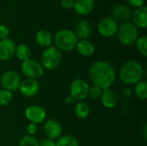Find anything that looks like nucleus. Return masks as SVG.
<instances>
[{"label": "nucleus", "mask_w": 147, "mask_h": 146, "mask_svg": "<svg viewBox=\"0 0 147 146\" xmlns=\"http://www.w3.org/2000/svg\"><path fill=\"white\" fill-rule=\"evenodd\" d=\"M88 75L93 85L100 89H109L116 80L115 67L108 61L96 60L93 62L88 71Z\"/></svg>", "instance_id": "f257e3e1"}, {"label": "nucleus", "mask_w": 147, "mask_h": 146, "mask_svg": "<svg viewBox=\"0 0 147 146\" xmlns=\"http://www.w3.org/2000/svg\"><path fill=\"white\" fill-rule=\"evenodd\" d=\"M121 81L127 85H135L142 80L144 77V68L136 60L125 62L119 71Z\"/></svg>", "instance_id": "f03ea898"}, {"label": "nucleus", "mask_w": 147, "mask_h": 146, "mask_svg": "<svg viewBox=\"0 0 147 146\" xmlns=\"http://www.w3.org/2000/svg\"><path fill=\"white\" fill-rule=\"evenodd\" d=\"M78 42V38L75 33L66 28L59 30L53 37L54 46L60 52H71L74 50Z\"/></svg>", "instance_id": "7ed1b4c3"}, {"label": "nucleus", "mask_w": 147, "mask_h": 146, "mask_svg": "<svg viewBox=\"0 0 147 146\" xmlns=\"http://www.w3.org/2000/svg\"><path fill=\"white\" fill-rule=\"evenodd\" d=\"M118 40L124 46H131L134 45L139 35V29L133 22H124L121 26L116 33Z\"/></svg>", "instance_id": "20e7f679"}, {"label": "nucleus", "mask_w": 147, "mask_h": 146, "mask_svg": "<svg viewBox=\"0 0 147 146\" xmlns=\"http://www.w3.org/2000/svg\"><path fill=\"white\" fill-rule=\"evenodd\" d=\"M61 62L62 52L54 46L46 48L41 53L40 64L46 70L53 71L59 66Z\"/></svg>", "instance_id": "39448f33"}, {"label": "nucleus", "mask_w": 147, "mask_h": 146, "mask_svg": "<svg viewBox=\"0 0 147 146\" xmlns=\"http://www.w3.org/2000/svg\"><path fill=\"white\" fill-rule=\"evenodd\" d=\"M22 83V77L20 74L13 70H8L3 72L0 77V85L3 89L14 92L19 89Z\"/></svg>", "instance_id": "423d86ee"}, {"label": "nucleus", "mask_w": 147, "mask_h": 146, "mask_svg": "<svg viewBox=\"0 0 147 146\" xmlns=\"http://www.w3.org/2000/svg\"><path fill=\"white\" fill-rule=\"evenodd\" d=\"M21 71L27 78L35 80H37L44 75V68L40 62L31 58L26 61L22 62Z\"/></svg>", "instance_id": "0eeeda50"}, {"label": "nucleus", "mask_w": 147, "mask_h": 146, "mask_svg": "<svg viewBox=\"0 0 147 146\" xmlns=\"http://www.w3.org/2000/svg\"><path fill=\"white\" fill-rule=\"evenodd\" d=\"M89 88L90 85L85 80L77 78L73 80L70 85V96L76 102H83L88 97Z\"/></svg>", "instance_id": "6e6552de"}, {"label": "nucleus", "mask_w": 147, "mask_h": 146, "mask_svg": "<svg viewBox=\"0 0 147 146\" xmlns=\"http://www.w3.org/2000/svg\"><path fill=\"white\" fill-rule=\"evenodd\" d=\"M119 28L118 22L111 16L102 18L97 24L98 33L105 38H109L116 34Z\"/></svg>", "instance_id": "1a4fd4ad"}, {"label": "nucleus", "mask_w": 147, "mask_h": 146, "mask_svg": "<svg viewBox=\"0 0 147 146\" xmlns=\"http://www.w3.org/2000/svg\"><path fill=\"white\" fill-rule=\"evenodd\" d=\"M25 117L30 123H34V124H40L45 121L47 118V112L46 110L37 105H31L28 106L24 112Z\"/></svg>", "instance_id": "9d476101"}, {"label": "nucleus", "mask_w": 147, "mask_h": 146, "mask_svg": "<svg viewBox=\"0 0 147 146\" xmlns=\"http://www.w3.org/2000/svg\"><path fill=\"white\" fill-rule=\"evenodd\" d=\"M62 132L63 127L61 124L56 120H47L43 125V133L47 139H51L53 140L58 139L61 136Z\"/></svg>", "instance_id": "9b49d317"}, {"label": "nucleus", "mask_w": 147, "mask_h": 146, "mask_svg": "<svg viewBox=\"0 0 147 146\" xmlns=\"http://www.w3.org/2000/svg\"><path fill=\"white\" fill-rule=\"evenodd\" d=\"M19 91L25 97H33L40 91V83L35 79L26 78L22 80L19 87Z\"/></svg>", "instance_id": "f8f14e48"}, {"label": "nucleus", "mask_w": 147, "mask_h": 146, "mask_svg": "<svg viewBox=\"0 0 147 146\" xmlns=\"http://www.w3.org/2000/svg\"><path fill=\"white\" fill-rule=\"evenodd\" d=\"M16 49V42L10 39H5L0 40V60L7 61L15 56Z\"/></svg>", "instance_id": "ddd939ff"}, {"label": "nucleus", "mask_w": 147, "mask_h": 146, "mask_svg": "<svg viewBox=\"0 0 147 146\" xmlns=\"http://www.w3.org/2000/svg\"><path fill=\"white\" fill-rule=\"evenodd\" d=\"M100 100L104 108L110 109L116 107V105L118 104L119 96L115 90L109 88L102 90Z\"/></svg>", "instance_id": "4468645a"}, {"label": "nucleus", "mask_w": 147, "mask_h": 146, "mask_svg": "<svg viewBox=\"0 0 147 146\" xmlns=\"http://www.w3.org/2000/svg\"><path fill=\"white\" fill-rule=\"evenodd\" d=\"M75 34L80 40H88L92 34V26L88 20L82 19L75 26Z\"/></svg>", "instance_id": "2eb2a0df"}, {"label": "nucleus", "mask_w": 147, "mask_h": 146, "mask_svg": "<svg viewBox=\"0 0 147 146\" xmlns=\"http://www.w3.org/2000/svg\"><path fill=\"white\" fill-rule=\"evenodd\" d=\"M73 9L79 15H87L95 9L94 0H75Z\"/></svg>", "instance_id": "dca6fc26"}, {"label": "nucleus", "mask_w": 147, "mask_h": 146, "mask_svg": "<svg viewBox=\"0 0 147 146\" xmlns=\"http://www.w3.org/2000/svg\"><path fill=\"white\" fill-rule=\"evenodd\" d=\"M117 22H125L131 17V9L124 4H117L112 9V16Z\"/></svg>", "instance_id": "f3484780"}, {"label": "nucleus", "mask_w": 147, "mask_h": 146, "mask_svg": "<svg viewBox=\"0 0 147 146\" xmlns=\"http://www.w3.org/2000/svg\"><path fill=\"white\" fill-rule=\"evenodd\" d=\"M134 24L138 28L145 29L147 27V8L144 5L140 8H137L133 15Z\"/></svg>", "instance_id": "a211bd4d"}, {"label": "nucleus", "mask_w": 147, "mask_h": 146, "mask_svg": "<svg viewBox=\"0 0 147 146\" xmlns=\"http://www.w3.org/2000/svg\"><path fill=\"white\" fill-rule=\"evenodd\" d=\"M35 41L36 43L45 48L51 46L53 43V36L47 29H40L35 34Z\"/></svg>", "instance_id": "6ab92c4d"}, {"label": "nucleus", "mask_w": 147, "mask_h": 146, "mask_svg": "<svg viewBox=\"0 0 147 146\" xmlns=\"http://www.w3.org/2000/svg\"><path fill=\"white\" fill-rule=\"evenodd\" d=\"M78 52L84 57H90L94 54L95 52V46L94 44L90 41L89 40H78L76 48Z\"/></svg>", "instance_id": "aec40b11"}, {"label": "nucleus", "mask_w": 147, "mask_h": 146, "mask_svg": "<svg viewBox=\"0 0 147 146\" xmlns=\"http://www.w3.org/2000/svg\"><path fill=\"white\" fill-rule=\"evenodd\" d=\"M74 113L77 118L80 120H84L89 117L90 114V108L84 102H77L74 107Z\"/></svg>", "instance_id": "412c9836"}, {"label": "nucleus", "mask_w": 147, "mask_h": 146, "mask_svg": "<svg viewBox=\"0 0 147 146\" xmlns=\"http://www.w3.org/2000/svg\"><path fill=\"white\" fill-rule=\"evenodd\" d=\"M15 55H16V57L19 60L23 62V61H26L30 59L31 50H30L29 46H27L26 44H20L16 46Z\"/></svg>", "instance_id": "4be33fe9"}, {"label": "nucleus", "mask_w": 147, "mask_h": 146, "mask_svg": "<svg viewBox=\"0 0 147 146\" xmlns=\"http://www.w3.org/2000/svg\"><path fill=\"white\" fill-rule=\"evenodd\" d=\"M56 146H79V142L74 136L64 135L57 139Z\"/></svg>", "instance_id": "5701e85b"}, {"label": "nucleus", "mask_w": 147, "mask_h": 146, "mask_svg": "<svg viewBox=\"0 0 147 146\" xmlns=\"http://www.w3.org/2000/svg\"><path fill=\"white\" fill-rule=\"evenodd\" d=\"M136 96L142 101L146 100L147 98V83L145 80L140 81L138 83L135 84V89H134Z\"/></svg>", "instance_id": "b1692460"}, {"label": "nucleus", "mask_w": 147, "mask_h": 146, "mask_svg": "<svg viewBox=\"0 0 147 146\" xmlns=\"http://www.w3.org/2000/svg\"><path fill=\"white\" fill-rule=\"evenodd\" d=\"M13 99V93L6 90V89H0V106L6 107L9 106Z\"/></svg>", "instance_id": "393cba45"}, {"label": "nucleus", "mask_w": 147, "mask_h": 146, "mask_svg": "<svg viewBox=\"0 0 147 146\" xmlns=\"http://www.w3.org/2000/svg\"><path fill=\"white\" fill-rule=\"evenodd\" d=\"M136 47L139 51V52L143 55L144 57L147 56V37L146 35L140 36L138 38V40L135 42Z\"/></svg>", "instance_id": "a878e982"}, {"label": "nucleus", "mask_w": 147, "mask_h": 146, "mask_svg": "<svg viewBox=\"0 0 147 146\" xmlns=\"http://www.w3.org/2000/svg\"><path fill=\"white\" fill-rule=\"evenodd\" d=\"M18 146H39V141L34 136L25 135L21 139Z\"/></svg>", "instance_id": "bb28decb"}, {"label": "nucleus", "mask_w": 147, "mask_h": 146, "mask_svg": "<svg viewBox=\"0 0 147 146\" xmlns=\"http://www.w3.org/2000/svg\"><path fill=\"white\" fill-rule=\"evenodd\" d=\"M102 92V89H100L99 87H97L96 85H92V86H90V88H89L88 96L90 97L91 99H94V100L100 99Z\"/></svg>", "instance_id": "cd10ccee"}, {"label": "nucleus", "mask_w": 147, "mask_h": 146, "mask_svg": "<svg viewBox=\"0 0 147 146\" xmlns=\"http://www.w3.org/2000/svg\"><path fill=\"white\" fill-rule=\"evenodd\" d=\"M9 36V29L4 24H0V40L8 39Z\"/></svg>", "instance_id": "c85d7f7f"}, {"label": "nucleus", "mask_w": 147, "mask_h": 146, "mask_svg": "<svg viewBox=\"0 0 147 146\" xmlns=\"http://www.w3.org/2000/svg\"><path fill=\"white\" fill-rule=\"evenodd\" d=\"M26 131H27V135H30V136H34L37 132H38V126L36 124L34 123H29L28 126H27V128H26Z\"/></svg>", "instance_id": "c756f323"}, {"label": "nucleus", "mask_w": 147, "mask_h": 146, "mask_svg": "<svg viewBox=\"0 0 147 146\" xmlns=\"http://www.w3.org/2000/svg\"><path fill=\"white\" fill-rule=\"evenodd\" d=\"M39 146H56V142L51 139L45 138L39 142Z\"/></svg>", "instance_id": "7c9ffc66"}, {"label": "nucleus", "mask_w": 147, "mask_h": 146, "mask_svg": "<svg viewBox=\"0 0 147 146\" xmlns=\"http://www.w3.org/2000/svg\"><path fill=\"white\" fill-rule=\"evenodd\" d=\"M127 1L131 6H133V7H134L136 9L144 6L145 2H146V0H127Z\"/></svg>", "instance_id": "2f4dec72"}, {"label": "nucleus", "mask_w": 147, "mask_h": 146, "mask_svg": "<svg viewBox=\"0 0 147 146\" xmlns=\"http://www.w3.org/2000/svg\"><path fill=\"white\" fill-rule=\"evenodd\" d=\"M75 0H60V4L65 9H71L73 8Z\"/></svg>", "instance_id": "473e14b6"}, {"label": "nucleus", "mask_w": 147, "mask_h": 146, "mask_svg": "<svg viewBox=\"0 0 147 146\" xmlns=\"http://www.w3.org/2000/svg\"><path fill=\"white\" fill-rule=\"evenodd\" d=\"M65 102H66V104H68V105H71V104H73V103H75L76 102V101L71 96H68L66 98H65Z\"/></svg>", "instance_id": "72a5a7b5"}, {"label": "nucleus", "mask_w": 147, "mask_h": 146, "mask_svg": "<svg viewBox=\"0 0 147 146\" xmlns=\"http://www.w3.org/2000/svg\"><path fill=\"white\" fill-rule=\"evenodd\" d=\"M143 133H144V138L146 139V124H145V126H144V131H143Z\"/></svg>", "instance_id": "f704fd0d"}]
</instances>
